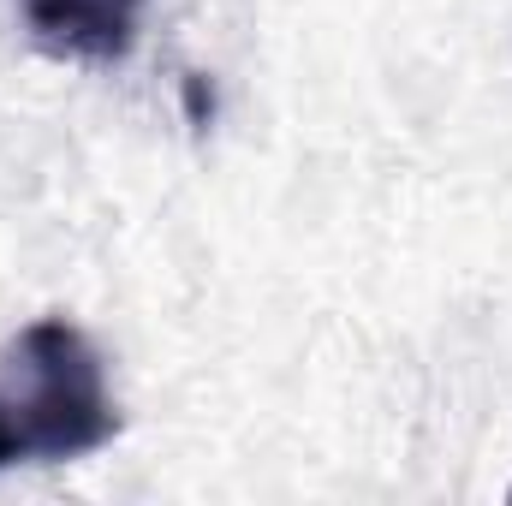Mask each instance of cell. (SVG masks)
Instances as JSON below:
<instances>
[{
    "mask_svg": "<svg viewBox=\"0 0 512 506\" xmlns=\"http://www.w3.org/2000/svg\"><path fill=\"white\" fill-rule=\"evenodd\" d=\"M120 435L108 358L66 316H36L0 340V471L72 465Z\"/></svg>",
    "mask_w": 512,
    "mask_h": 506,
    "instance_id": "1",
    "label": "cell"
},
{
    "mask_svg": "<svg viewBox=\"0 0 512 506\" xmlns=\"http://www.w3.org/2000/svg\"><path fill=\"white\" fill-rule=\"evenodd\" d=\"M18 12L42 54L72 66H120L143 36L149 0H18Z\"/></svg>",
    "mask_w": 512,
    "mask_h": 506,
    "instance_id": "2",
    "label": "cell"
}]
</instances>
